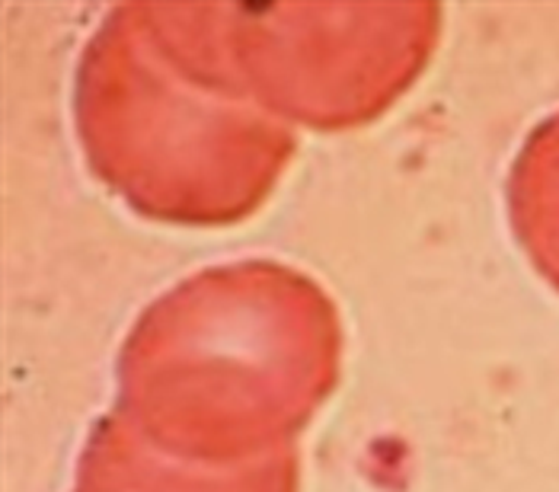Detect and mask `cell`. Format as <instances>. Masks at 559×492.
<instances>
[{
  "label": "cell",
  "instance_id": "6da1fadb",
  "mask_svg": "<svg viewBox=\"0 0 559 492\" xmlns=\"http://www.w3.org/2000/svg\"><path fill=\"white\" fill-rule=\"evenodd\" d=\"M512 215L527 256L559 288V112L537 125L518 157Z\"/></svg>",
  "mask_w": 559,
  "mask_h": 492
}]
</instances>
